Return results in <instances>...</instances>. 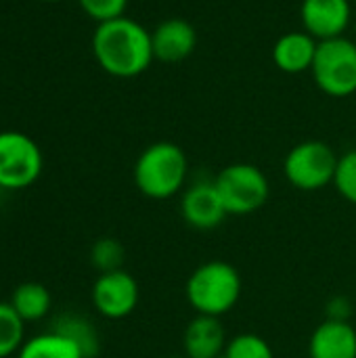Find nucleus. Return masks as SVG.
Masks as SVG:
<instances>
[{
	"label": "nucleus",
	"mask_w": 356,
	"mask_h": 358,
	"mask_svg": "<svg viewBox=\"0 0 356 358\" xmlns=\"http://www.w3.org/2000/svg\"><path fill=\"white\" fill-rule=\"evenodd\" d=\"M92 55L105 73L113 78H136L155 61L151 29L126 15L97 23L92 34Z\"/></svg>",
	"instance_id": "f257e3e1"
},
{
	"label": "nucleus",
	"mask_w": 356,
	"mask_h": 358,
	"mask_svg": "<svg viewBox=\"0 0 356 358\" xmlns=\"http://www.w3.org/2000/svg\"><path fill=\"white\" fill-rule=\"evenodd\" d=\"M134 185L149 199H170L185 191L189 178V159L183 147L170 141H157L143 149L134 162Z\"/></svg>",
	"instance_id": "f03ea898"
},
{
	"label": "nucleus",
	"mask_w": 356,
	"mask_h": 358,
	"mask_svg": "<svg viewBox=\"0 0 356 358\" xmlns=\"http://www.w3.org/2000/svg\"><path fill=\"white\" fill-rule=\"evenodd\" d=\"M241 289V275L233 264L222 260H210L189 275L185 296L197 315L220 319L237 306Z\"/></svg>",
	"instance_id": "7ed1b4c3"
},
{
	"label": "nucleus",
	"mask_w": 356,
	"mask_h": 358,
	"mask_svg": "<svg viewBox=\"0 0 356 358\" xmlns=\"http://www.w3.org/2000/svg\"><path fill=\"white\" fill-rule=\"evenodd\" d=\"M216 191L229 216H248L264 208L271 197L266 174L254 164H231L214 176Z\"/></svg>",
	"instance_id": "20e7f679"
},
{
	"label": "nucleus",
	"mask_w": 356,
	"mask_h": 358,
	"mask_svg": "<svg viewBox=\"0 0 356 358\" xmlns=\"http://www.w3.org/2000/svg\"><path fill=\"white\" fill-rule=\"evenodd\" d=\"M315 86L334 99H346L356 92V42L342 36L323 40L317 46L311 69Z\"/></svg>",
	"instance_id": "39448f33"
},
{
	"label": "nucleus",
	"mask_w": 356,
	"mask_h": 358,
	"mask_svg": "<svg viewBox=\"0 0 356 358\" xmlns=\"http://www.w3.org/2000/svg\"><path fill=\"white\" fill-rule=\"evenodd\" d=\"M340 155L323 141H302L290 149L283 159V174L287 182L300 191H319L334 185Z\"/></svg>",
	"instance_id": "423d86ee"
},
{
	"label": "nucleus",
	"mask_w": 356,
	"mask_h": 358,
	"mask_svg": "<svg viewBox=\"0 0 356 358\" xmlns=\"http://www.w3.org/2000/svg\"><path fill=\"white\" fill-rule=\"evenodd\" d=\"M44 168V155L38 143L19 132H0V189L19 191L34 185Z\"/></svg>",
	"instance_id": "0eeeda50"
},
{
	"label": "nucleus",
	"mask_w": 356,
	"mask_h": 358,
	"mask_svg": "<svg viewBox=\"0 0 356 358\" xmlns=\"http://www.w3.org/2000/svg\"><path fill=\"white\" fill-rule=\"evenodd\" d=\"M90 298L101 317L120 321L134 313V308L138 306L141 289L136 279L128 271L120 268L99 275L92 285Z\"/></svg>",
	"instance_id": "6e6552de"
},
{
	"label": "nucleus",
	"mask_w": 356,
	"mask_h": 358,
	"mask_svg": "<svg viewBox=\"0 0 356 358\" xmlns=\"http://www.w3.org/2000/svg\"><path fill=\"white\" fill-rule=\"evenodd\" d=\"M300 19L317 42L342 38L353 25V0H302Z\"/></svg>",
	"instance_id": "1a4fd4ad"
},
{
	"label": "nucleus",
	"mask_w": 356,
	"mask_h": 358,
	"mask_svg": "<svg viewBox=\"0 0 356 358\" xmlns=\"http://www.w3.org/2000/svg\"><path fill=\"white\" fill-rule=\"evenodd\" d=\"M180 216L195 231H214L229 216L212 180H197L180 193Z\"/></svg>",
	"instance_id": "9d476101"
},
{
	"label": "nucleus",
	"mask_w": 356,
	"mask_h": 358,
	"mask_svg": "<svg viewBox=\"0 0 356 358\" xmlns=\"http://www.w3.org/2000/svg\"><path fill=\"white\" fill-rule=\"evenodd\" d=\"M151 44L155 61L170 65L183 63L197 48V29L187 19L170 17L151 29Z\"/></svg>",
	"instance_id": "9b49d317"
},
{
	"label": "nucleus",
	"mask_w": 356,
	"mask_h": 358,
	"mask_svg": "<svg viewBox=\"0 0 356 358\" xmlns=\"http://www.w3.org/2000/svg\"><path fill=\"white\" fill-rule=\"evenodd\" d=\"M227 334L218 317L197 315L183 334V350L189 358H220L227 350Z\"/></svg>",
	"instance_id": "f8f14e48"
},
{
	"label": "nucleus",
	"mask_w": 356,
	"mask_h": 358,
	"mask_svg": "<svg viewBox=\"0 0 356 358\" xmlns=\"http://www.w3.org/2000/svg\"><path fill=\"white\" fill-rule=\"evenodd\" d=\"M319 42L304 29L287 31L277 38L273 46V63L279 71L298 76L313 69Z\"/></svg>",
	"instance_id": "ddd939ff"
},
{
	"label": "nucleus",
	"mask_w": 356,
	"mask_h": 358,
	"mask_svg": "<svg viewBox=\"0 0 356 358\" xmlns=\"http://www.w3.org/2000/svg\"><path fill=\"white\" fill-rule=\"evenodd\" d=\"M311 358H356V329L348 321L325 319L311 336Z\"/></svg>",
	"instance_id": "4468645a"
},
{
	"label": "nucleus",
	"mask_w": 356,
	"mask_h": 358,
	"mask_svg": "<svg viewBox=\"0 0 356 358\" xmlns=\"http://www.w3.org/2000/svg\"><path fill=\"white\" fill-rule=\"evenodd\" d=\"M17 358H86L82 348L67 336L50 329L46 334L29 338Z\"/></svg>",
	"instance_id": "2eb2a0df"
},
{
	"label": "nucleus",
	"mask_w": 356,
	"mask_h": 358,
	"mask_svg": "<svg viewBox=\"0 0 356 358\" xmlns=\"http://www.w3.org/2000/svg\"><path fill=\"white\" fill-rule=\"evenodd\" d=\"M50 292L36 281H27L15 287L10 296V306L15 313L23 319V323H34L40 321L48 315L50 310Z\"/></svg>",
	"instance_id": "dca6fc26"
},
{
	"label": "nucleus",
	"mask_w": 356,
	"mask_h": 358,
	"mask_svg": "<svg viewBox=\"0 0 356 358\" xmlns=\"http://www.w3.org/2000/svg\"><path fill=\"white\" fill-rule=\"evenodd\" d=\"M55 331L67 336L69 340H73L86 358H94L99 355V334L92 327L90 321H86L80 315H63L55 321L52 325Z\"/></svg>",
	"instance_id": "f3484780"
},
{
	"label": "nucleus",
	"mask_w": 356,
	"mask_h": 358,
	"mask_svg": "<svg viewBox=\"0 0 356 358\" xmlns=\"http://www.w3.org/2000/svg\"><path fill=\"white\" fill-rule=\"evenodd\" d=\"M25 344V323L10 302H0V358L19 352Z\"/></svg>",
	"instance_id": "a211bd4d"
},
{
	"label": "nucleus",
	"mask_w": 356,
	"mask_h": 358,
	"mask_svg": "<svg viewBox=\"0 0 356 358\" xmlns=\"http://www.w3.org/2000/svg\"><path fill=\"white\" fill-rule=\"evenodd\" d=\"M124 258H126V250L113 237H101L90 248V262L99 271V275L120 271L122 264H124Z\"/></svg>",
	"instance_id": "6ab92c4d"
},
{
	"label": "nucleus",
	"mask_w": 356,
	"mask_h": 358,
	"mask_svg": "<svg viewBox=\"0 0 356 358\" xmlns=\"http://www.w3.org/2000/svg\"><path fill=\"white\" fill-rule=\"evenodd\" d=\"M225 358H275L271 344L256 334H239L229 340Z\"/></svg>",
	"instance_id": "aec40b11"
},
{
	"label": "nucleus",
	"mask_w": 356,
	"mask_h": 358,
	"mask_svg": "<svg viewBox=\"0 0 356 358\" xmlns=\"http://www.w3.org/2000/svg\"><path fill=\"white\" fill-rule=\"evenodd\" d=\"M334 187L346 201L356 206V149L340 155Z\"/></svg>",
	"instance_id": "412c9836"
},
{
	"label": "nucleus",
	"mask_w": 356,
	"mask_h": 358,
	"mask_svg": "<svg viewBox=\"0 0 356 358\" xmlns=\"http://www.w3.org/2000/svg\"><path fill=\"white\" fill-rule=\"evenodd\" d=\"M78 4L84 10V15L97 23L124 17L128 8V0H78Z\"/></svg>",
	"instance_id": "4be33fe9"
},
{
	"label": "nucleus",
	"mask_w": 356,
	"mask_h": 358,
	"mask_svg": "<svg viewBox=\"0 0 356 358\" xmlns=\"http://www.w3.org/2000/svg\"><path fill=\"white\" fill-rule=\"evenodd\" d=\"M353 304L346 296H336L327 304V319L329 321H348L350 323Z\"/></svg>",
	"instance_id": "5701e85b"
},
{
	"label": "nucleus",
	"mask_w": 356,
	"mask_h": 358,
	"mask_svg": "<svg viewBox=\"0 0 356 358\" xmlns=\"http://www.w3.org/2000/svg\"><path fill=\"white\" fill-rule=\"evenodd\" d=\"M40 2H59V0H40Z\"/></svg>",
	"instance_id": "b1692460"
},
{
	"label": "nucleus",
	"mask_w": 356,
	"mask_h": 358,
	"mask_svg": "<svg viewBox=\"0 0 356 358\" xmlns=\"http://www.w3.org/2000/svg\"><path fill=\"white\" fill-rule=\"evenodd\" d=\"M170 358H189V357H185V355H183V357H170Z\"/></svg>",
	"instance_id": "393cba45"
},
{
	"label": "nucleus",
	"mask_w": 356,
	"mask_h": 358,
	"mask_svg": "<svg viewBox=\"0 0 356 358\" xmlns=\"http://www.w3.org/2000/svg\"><path fill=\"white\" fill-rule=\"evenodd\" d=\"M353 4H355V6H356V0H353Z\"/></svg>",
	"instance_id": "a878e982"
},
{
	"label": "nucleus",
	"mask_w": 356,
	"mask_h": 358,
	"mask_svg": "<svg viewBox=\"0 0 356 358\" xmlns=\"http://www.w3.org/2000/svg\"><path fill=\"white\" fill-rule=\"evenodd\" d=\"M220 358H225V357H220Z\"/></svg>",
	"instance_id": "bb28decb"
}]
</instances>
